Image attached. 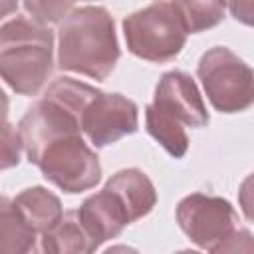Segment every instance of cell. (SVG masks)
Returning a JSON list of instances; mask_svg holds the SVG:
<instances>
[{"label": "cell", "instance_id": "6da1fadb", "mask_svg": "<svg viewBox=\"0 0 254 254\" xmlns=\"http://www.w3.org/2000/svg\"><path fill=\"white\" fill-rule=\"evenodd\" d=\"M58 64L62 69L81 73L93 79H105L117 60L119 46L113 18L101 6H83L73 10L60 24Z\"/></svg>", "mask_w": 254, "mask_h": 254}, {"label": "cell", "instance_id": "7a4b0ae2", "mask_svg": "<svg viewBox=\"0 0 254 254\" xmlns=\"http://www.w3.org/2000/svg\"><path fill=\"white\" fill-rule=\"evenodd\" d=\"M52 32L30 18L16 16L2 26L0 71L20 95H36L52 73Z\"/></svg>", "mask_w": 254, "mask_h": 254}, {"label": "cell", "instance_id": "3957f363", "mask_svg": "<svg viewBox=\"0 0 254 254\" xmlns=\"http://www.w3.org/2000/svg\"><path fill=\"white\" fill-rule=\"evenodd\" d=\"M123 34L131 54L147 62H169L187 42V26L175 2L157 0L123 20Z\"/></svg>", "mask_w": 254, "mask_h": 254}, {"label": "cell", "instance_id": "277c9868", "mask_svg": "<svg viewBox=\"0 0 254 254\" xmlns=\"http://www.w3.org/2000/svg\"><path fill=\"white\" fill-rule=\"evenodd\" d=\"M196 71L216 111L236 113L254 103V71L228 48L216 46L202 54Z\"/></svg>", "mask_w": 254, "mask_h": 254}, {"label": "cell", "instance_id": "5b68a950", "mask_svg": "<svg viewBox=\"0 0 254 254\" xmlns=\"http://www.w3.org/2000/svg\"><path fill=\"white\" fill-rule=\"evenodd\" d=\"M34 165L42 175L65 192H81L101 179L97 155L83 143L81 133H67L52 139L36 157Z\"/></svg>", "mask_w": 254, "mask_h": 254}, {"label": "cell", "instance_id": "8992f818", "mask_svg": "<svg viewBox=\"0 0 254 254\" xmlns=\"http://www.w3.org/2000/svg\"><path fill=\"white\" fill-rule=\"evenodd\" d=\"M177 222L198 248L210 252H216L238 228V216L232 204L220 196L202 192H192L179 202Z\"/></svg>", "mask_w": 254, "mask_h": 254}, {"label": "cell", "instance_id": "52a82bcc", "mask_svg": "<svg viewBox=\"0 0 254 254\" xmlns=\"http://www.w3.org/2000/svg\"><path fill=\"white\" fill-rule=\"evenodd\" d=\"M139 127L137 105L121 93L99 91L81 115V131L93 147H105Z\"/></svg>", "mask_w": 254, "mask_h": 254}, {"label": "cell", "instance_id": "ba28073f", "mask_svg": "<svg viewBox=\"0 0 254 254\" xmlns=\"http://www.w3.org/2000/svg\"><path fill=\"white\" fill-rule=\"evenodd\" d=\"M149 109L183 127H204L208 123V111L196 83L189 73L179 69L167 71L161 77Z\"/></svg>", "mask_w": 254, "mask_h": 254}, {"label": "cell", "instance_id": "9c48e42d", "mask_svg": "<svg viewBox=\"0 0 254 254\" xmlns=\"http://www.w3.org/2000/svg\"><path fill=\"white\" fill-rule=\"evenodd\" d=\"M77 214L95 248H99L101 242L115 238L129 222H133L121 196L107 185L103 187V190L85 198Z\"/></svg>", "mask_w": 254, "mask_h": 254}, {"label": "cell", "instance_id": "30bf717a", "mask_svg": "<svg viewBox=\"0 0 254 254\" xmlns=\"http://www.w3.org/2000/svg\"><path fill=\"white\" fill-rule=\"evenodd\" d=\"M107 187L113 189L121 196L133 222L149 214L157 202V192H155L153 183L139 169H125V171L115 173L107 181Z\"/></svg>", "mask_w": 254, "mask_h": 254}, {"label": "cell", "instance_id": "8fae6325", "mask_svg": "<svg viewBox=\"0 0 254 254\" xmlns=\"http://www.w3.org/2000/svg\"><path fill=\"white\" fill-rule=\"evenodd\" d=\"M12 202L38 234L52 230L64 216L60 198L44 187L26 189L18 196H14Z\"/></svg>", "mask_w": 254, "mask_h": 254}, {"label": "cell", "instance_id": "7c38bea8", "mask_svg": "<svg viewBox=\"0 0 254 254\" xmlns=\"http://www.w3.org/2000/svg\"><path fill=\"white\" fill-rule=\"evenodd\" d=\"M42 250L58 254H81L97 250L85 226L79 220L77 210H69L48 232L42 234Z\"/></svg>", "mask_w": 254, "mask_h": 254}, {"label": "cell", "instance_id": "4fadbf2b", "mask_svg": "<svg viewBox=\"0 0 254 254\" xmlns=\"http://www.w3.org/2000/svg\"><path fill=\"white\" fill-rule=\"evenodd\" d=\"M0 232L4 252H28L34 248L38 232L28 224V220L18 212L14 202L4 196L0 210Z\"/></svg>", "mask_w": 254, "mask_h": 254}, {"label": "cell", "instance_id": "5bb4252c", "mask_svg": "<svg viewBox=\"0 0 254 254\" xmlns=\"http://www.w3.org/2000/svg\"><path fill=\"white\" fill-rule=\"evenodd\" d=\"M189 34L214 28L224 18L226 0H175Z\"/></svg>", "mask_w": 254, "mask_h": 254}, {"label": "cell", "instance_id": "9a60e30c", "mask_svg": "<svg viewBox=\"0 0 254 254\" xmlns=\"http://www.w3.org/2000/svg\"><path fill=\"white\" fill-rule=\"evenodd\" d=\"M145 123H147V131L175 157V159H181L187 149H189V137L185 133V127L175 123V121H169L161 115H157L153 109H145Z\"/></svg>", "mask_w": 254, "mask_h": 254}, {"label": "cell", "instance_id": "2e32d148", "mask_svg": "<svg viewBox=\"0 0 254 254\" xmlns=\"http://www.w3.org/2000/svg\"><path fill=\"white\" fill-rule=\"evenodd\" d=\"M73 0H24L26 10L40 24H54L62 18H67Z\"/></svg>", "mask_w": 254, "mask_h": 254}, {"label": "cell", "instance_id": "e0dca14e", "mask_svg": "<svg viewBox=\"0 0 254 254\" xmlns=\"http://www.w3.org/2000/svg\"><path fill=\"white\" fill-rule=\"evenodd\" d=\"M20 147H24L22 137L18 131H14L8 123L4 125V143H2V169H8L18 163L20 159Z\"/></svg>", "mask_w": 254, "mask_h": 254}, {"label": "cell", "instance_id": "ac0fdd59", "mask_svg": "<svg viewBox=\"0 0 254 254\" xmlns=\"http://www.w3.org/2000/svg\"><path fill=\"white\" fill-rule=\"evenodd\" d=\"M254 250V236L246 228H236L216 252H252Z\"/></svg>", "mask_w": 254, "mask_h": 254}, {"label": "cell", "instance_id": "d6986e66", "mask_svg": "<svg viewBox=\"0 0 254 254\" xmlns=\"http://www.w3.org/2000/svg\"><path fill=\"white\" fill-rule=\"evenodd\" d=\"M226 6L238 22L254 28V0H226Z\"/></svg>", "mask_w": 254, "mask_h": 254}, {"label": "cell", "instance_id": "ffe728a7", "mask_svg": "<svg viewBox=\"0 0 254 254\" xmlns=\"http://www.w3.org/2000/svg\"><path fill=\"white\" fill-rule=\"evenodd\" d=\"M238 200H240V208L244 216L248 220H254V173L248 179H244V183L240 185Z\"/></svg>", "mask_w": 254, "mask_h": 254}]
</instances>
